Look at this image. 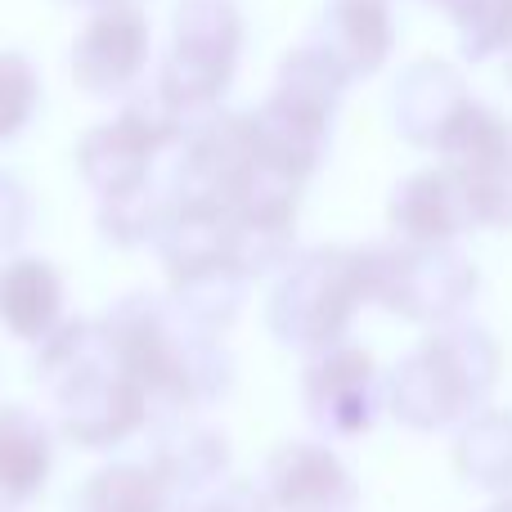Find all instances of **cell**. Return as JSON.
Listing matches in <instances>:
<instances>
[{
    "mask_svg": "<svg viewBox=\"0 0 512 512\" xmlns=\"http://www.w3.org/2000/svg\"><path fill=\"white\" fill-rule=\"evenodd\" d=\"M499 373H504L499 337L477 319H454L445 328H432L387 373L382 409L409 432L463 427L477 409H486Z\"/></svg>",
    "mask_w": 512,
    "mask_h": 512,
    "instance_id": "1",
    "label": "cell"
},
{
    "mask_svg": "<svg viewBox=\"0 0 512 512\" xmlns=\"http://www.w3.org/2000/svg\"><path fill=\"white\" fill-rule=\"evenodd\" d=\"M364 297V265L360 248L324 243L292 256V265L274 279L265 301V324L292 351L319 355L328 346L346 342Z\"/></svg>",
    "mask_w": 512,
    "mask_h": 512,
    "instance_id": "2",
    "label": "cell"
},
{
    "mask_svg": "<svg viewBox=\"0 0 512 512\" xmlns=\"http://www.w3.org/2000/svg\"><path fill=\"white\" fill-rule=\"evenodd\" d=\"M360 265L369 306L427 328L463 319L481 288L477 265L459 248H409L396 239H378L360 248Z\"/></svg>",
    "mask_w": 512,
    "mask_h": 512,
    "instance_id": "3",
    "label": "cell"
},
{
    "mask_svg": "<svg viewBox=\"0 0 512 512\" xmlns=\"http://www.w3.org/2000/svg\"><path fill=\"white\" fill-rule=\"evenodd\" d=\"M108 346V364L135 382L153 409H167L171 418H185V355L194 328L180 324L167 297L153 292H126L99 319Z\"/></svg>",
    "mask_w": 512,
    "mask_h": 512,
    "instance_id": "4",
    "label": "cell"
},
{
    "mask_svg": "<svg viewBox=\"0 0 512 512\" xmlns=\"http://www.w3.org/2000/svg\"><path fill=\"white\" fill-rule=\"evenodd\" d=\"M256 162L261 158H256L252 113L216 108V113L189 122L162 189H167V198L176 207H216V212H225L234 189L248 180Z\"/></svg>",
    "mask_w": 512,
    "mask_h": 512,
    "instance_id": "5",
    "label": "cell"
},
{
    "mask_svg": "<svg viewBox=\"0 0 512 512\" xmlns=\"http://www.w3.org/2000/svg\"><path fill=\"white\" fill-rule=\"evenodd\" d=\"M436 158L463 180L477 225L512 230V117L486 99H472Z\"/></svg>",
    "mask_w": 512,
    "mask_h": 512,
    "instance_id": "6",
    "label": "cell"
},
{
    "mask_svg": "<svg viewBox=\"0 0 512 512\" xmlns=\"http://www.w3.org/2000/svg\"><path fill=\"white\" fill-rule=\"evenodd\" d=\"M149 59H153L149 14L135 0H117V5L86 14V23L77 27L68 50V72L86 95L126 99L140 86Z\"/></svg>",
    "mask_w": 512,
    "mask_h": 512,
    "instance_id": "7",
    "label": "cell"
},
{
    "mask_svg": "<svg viewBox=\"0 0 512 512\" xmlns=\"http://www.w3.org/2000/svg\"><path fill=\"white\" fill-rule=\"evenodd\" d=\"M382 387L387 378H382L373 351L351 337L310 355L306 373H301V400H306L310 423L333 441H355L378 423Z\"/></svg>",
    "mask_w": 512,
    "mask_h": 512,
    "instance_id": "8",
    "label": "cell"
},
{
    "mask_svg": "<svg viewBox=\"0 0 512 512\" xmlns=\"http://www.w3.org/2000/svg\"><path fill=\"white\" fill-rule=\"evenodd\" d=\"M54 400H59V432L81 450H117L153 418V400L113 364L63 387Z\"/></svg>",
    "mask_w": 512,
    "mask_h": 512,
    "instance_id": "9",
    "label": "cell"
},
{
    "mask_svg": "<svg viewBox=\"0 0 512 512\" xmlns=\"http://www.w3.org/2000/svg\"><path fill=\"white\" fill-rule=\"evenodd\" d=\"M387 225L391 239L409 248H454L468 230H477V216L463 180L436 162L396 180L387 198Z\"/></svg>",
    "mask_w": 512,
    "mask_h": 512,
    "instance_id": "10",
    "label": "cell"
},
{
    "mask_svg": "<svg viewBox=\"0 0 512 512\" xmlns=\"http://www.w3.org/2000/svg\"><path fill=\"white\" fill-rule=\"evenodd\" d=\"M472 99L477 95L468 90L463 72L454 68L450 59H441V54H418L396 77V90H391V122H396L405 144L441 153L445 135L454 131V122L463 117V108H468Z\"/></svg>",
    "mask_w": 512,
    "mask_h": 512,
    "instance_id": "11",
    "label": "cell"
},
{
    "mask_svg": "<svg viewBox=\"0 0 512 512\" xmlns=\"http://www.w3.org/2000/svg\"><path fill=\"white\" fill-rule=\"evenodd\" d=\"M265 495L274 512H355L360 486L324 441H283L265 459Z\"/></svg>",
    "mask_w": 512,
    "mask_h": 512,
    "instance_id": "12",
    "label": "cell"
},
{
    "mask_svg": "<svg viewBox=\"0 0 512 512\" xmlns=\"http://www.w3.org/2000/svg\"><path fill=\"white\" fill-rule=\"evenodd\" d=\"M252 131H256V158L265 167L283 171V176L306 185L319 167H324L328 149H333V113L310 108L301 99L270 90L261 108H252Z\"/></svg>",
    "mask_w": 512,
    "mask_h": 512,
    "instance_id": "13",
    "label": "cell"
},
{
    "mask_svg": "<svg viewBox=\"0 0 512 512\" xmlns=\"http://www.w3.org/2000/svg\"><path fill=\"white\" fill-rule=\"evenodd\" d=\"M230 436L216 432L194 418H167L153 441L149 468L162 477V486L176 499H212L216 490L230 481Z\"/></svg>",
    "mask_w": 512,
    "mask_h": 512,
    "instance_id": "14",
    "label": "cell"
},
{
    "mask_svg": "<svg viewBox=\"0 0 512 512\" xmlns=\"http://www.w3.org/2000/svg\"><path fill=\"white\" fill-rule=\"evenodd\" d=\"M351 81L378 77L396 54V0H328L310 36Z\"/></svg>",
    "mask_w": 512,
    "mask_h": 512,
    "instance_id": "15",
    "label": "cell"
},
{
    "mask_svg": "<svg viewBox=\"0 0 512 512\" xmlns=\"http://www.w3.org/2000/svg\"><path fill=\"white\" fill-rule=\"evenodd\" d=\"M68 288L54 261L32 252H18L0 265V328L18 342L36 346L63 324Z\"/></svg>",
    "mask_w": 512,
    "mask_h": 512,
    "instance_id": "16",
    "label": "cell"
},
{
    "mask_svg": "<svg viewBox=\"0 0 512 512\" xmlns=\"http://www.w3.org/2000/svg\"><path fill=\"white\" fill-rule=\"evenodd\" d=\"M54 432L36 409L0 405V508H23L50 486Z\"/></svg>",
    "mask_w": 512,
    "mask_h": 512,
    "instance_id": "17",
    "label": "cell"
},
{
    "mask_svg": "<svg viewBox=\"0 0 512 512\" xmlns=\"http://www.w3.org/2000/svg\"><path fill=\"white\" fill-rule=\"evenodd\" d=\"M153 144L144 140L135 126H126L122 117H108V122L90 126L77 144V171L99 198L126 194L135 185H149L153 180Z\"/></svg>",
    "mask_w": 512,
    "mask_h": 512,
    "instance_id": "18",
    "label": "cell"
},
{
    "mask_svg": "<svg viewBox=\"0 0 512 512\" xmlns=\"http://www.w3.org/2000/svg\"><path fill=\"white\" fill-rule=\"evenodd\" d=\"M153 248H158V261L171 283L221 270V265H230V225H225V212L171 203V216Z\"/></svg>",
    "mask_w": 512,
    "mask_h": 512,
    "instance_id": "19",
    "label": "cell"
},
{
    "mask_svg": "<svg viewBox=\"0 0 512 512\" xmlns=\"http://www.w3.org/2000/svg\"><path fill=\"white\" fill-rule=\"evenodd\" d=\"M454 468L486 495H512V409H477L454 432Z\"/></svg>",
    "mask_w": 512,
    "mask_h": 512,
    "instance_id": "20",
    "label": "cell"
},
{
    "mask_svg": "<svg viewBox=\"0 0 512 512\" xmlns=\"http://www.w3.org/2000/svg\"><path fill=\"white\" fill-rule=\"evenodd\" d=\"M243 41H248V18L239 0H176L171 9V50L239 63Z\"/></svg>",
    "mask_w": 512,
    "mask_h": 512,
    "instance_id": "21",
    "label": "cell"
},
{
    "mask_svg": "<svg viewBox=\"0 0 512 512\" xmlns=\"http://www.w3.org/2000/svg\"><path fill=\"white\" fill-rule=\"evenodd\" d=\"M32 351H36L32 373L54 391V396H59L63 387H72V382H81L86 373H95L108 364V346H104L99 319H77V315H68L50 337H41Z\"/></svg>",
    "mask_w": 512,
    "mask_h": 512,
    "instance_id": "22",
    "label": "cell"
},
{
    "mask_svg": "<svg viewBox=\"0 0 512 512\" xmlns=\"http://www.w3.org/2000/svg\"><path fill=\"white\" fill-rule=\"evenodd\" d=\"M248 288L252 283L243 279V274H234L230 265H221V270H207V274H194V279L171 283L167 301L185 328L207 333V337H221V333H230L234 319H239L243 301H248Z\"/></svg>",
    "mask_w": 512,
    "mask_h": 512,
    "instance_id": "23",
    "label": "cell"
},
{
    "mask_svg": "<svg viewBox=\"0 0 512 512\" xmlns=\"http://www.w3.org/2000/svg\"><path fill=\"white\" fill-rule=\"evenodd\" d=\"M171 490L149 463H104L72 499V512H167Z\"/></svg>",
    "mask_w": 512,
    "mask_h": 512,
    "instance_id": "24",
    "label": "cell"
},
{
    "mask_svg": "<svg viewBox=\"0 0 512 512\" xmlns=\"http://www.w3.org/2000/svg\"><path fill=\"white\" fill-rule=\"evenodd\" d=\"M230 225V270L243 279H279L297 256V221H270V216H234Z\"/></svg>",
    "mask_w": 512,
    "mask_h": 512,
    "instance_id": "25",
    "label": "cell"
},
{
    "mask_svg": "<svg viewBox=\"0 0 512 512\" xmlns=\"http://www.w3.org/2000/svg\"><path fill=\"white\" fill-rule=\"evenodd\" d=\"M167 216H171L167 189L149 180V185H135V189H126V194L99 198L95 225L113 248H144V243H158Z\"/></svg>",
    "mask_w": 512,
    "mask_h": 512,
    "instance_id": "26",
    "label": "cell"
},
{
    "mask_svg": "<svg viewBox=\"0 0 512 512\" xmlns=\"http://www.w3.org/2000/svg\"><path fill=\"white\" fill-rule=\"evenodd\" d=\"M346 86H351V77H346L333 54L315 41L292 45L279 59V77H274V90H283V95L301 99V104H310V108H324V113H333V117L346 99Z\"/></svg>",
    "mask_w": 512,
    "mask_h": 512,
    "instance_id": "27",
    "label": "cell"
},
{
    "mask_svg": "<svg viewBox=\"0 0 512 512\" xmlns=\"http://www.w3.org/2000/svg\"><path fill=\"white\" fill-rule=\"evenodd\" d=\"M445 9L472 63L512 54V0H445Z\"/></svg>",
    "mask_w": 512,
    "mask_h": 512,
    "instance_id": "28",
    "label": "cell"
},
{
    "mask_svg": "<svg viewBox=\"0 0 512 512\" xmlns=\"http://www.w3.org/2000/svg\"><path fill=\"white\" fill-rule=\"evenodd\" d=\"M41 108V72L23 50H0V144L18 140Z\"/></svg>",
    "mask_w": 512,
    "mask_h": 512,
    "instance_id": "29",
    "label": "cell"
},
{
    "mask_svg": "<svg viewBox=\"0 0 512 512\" xmlns=\"http://www.w3.org/2000/svg\"><path fill=\"white\" fill-rule=\"evenodd\" d=\"M32 216H36V198L27 189V180L0 167V252H14L27 239Z\"/></svg>",
    "mask_w": 512,
    "mask_h": 512,
    "instance_id": "30",
    "label": "cell"
},
{
    "mask_svg": "<svg viewBox=\"0 0 512 512\" xmlns=\"http://www.w3.org/2000/svg\"><path fill=\"white\" fill-rule=\"evenodd\" d=\"M212 512H274V504H270V495H265L261 481L230 477L212 495Z\"/></svg>",
    "mask_w": 512,
    "mask_h": 512,
    "instance_id": "31",
    "label": "cell"
},
{
    "mask_svg": "<svg viewBox=\"0 0 512 512\" xmlns=\"http://www.w3.org/2000/svg\"><path fill=\"white\" fill-rule=\"evenodd\" d=\"M167 512H212V499H176Z\"/></svg>",
    "mask_w": 512,
    "mask_h": 512,
    "instance_id": "32",
    "label": "cell"
},
{
    "mask_svg": "<svg viewBox=\"0 0 512 512\" xmlns=\"http://www.w3.org/2000/svg\"><path fill=\"white\" fill-rule=\"evenodd\" d=\"M59 5H68V9H86V14H95V9H108V5H117V0H59Z\"/></svg>",
    "mask_w": 512,
    "mask_h": 512,
    "instance_id": "33",
    "label": "cell"
},
{
    "mask_svg": "<svg viewBox=\"0 0 512 512\" xmlns=\"http://www.w3.org/2000/svg\"><path fill=\"white\" fill-rule=\"evenodd\" d=\"M490 512H512V495H504V499H495V508Z\"/></svg>",
    "mask_w": 512,
    "mask_h": 512,
    "instance_id": "34",
    "label": "cell"
},
{
    "mask_svg": "<svg viewBox=\"0 0 512 512\" xmlns=\"http://www.w3.org/2000/svg\"><path fill=\"white\" fill-rule=\"evenodd\" d=\"M423 5H441L445 9V0H423Z\"/></svg>",
    "mask_w": 512,
    "mask_h": 512,
    "instance_id": "35",
    "label": "cell"
},
{
    "mask_svg": "<svg viewBox=\"0 0 512 512\" xmlns=\"http://www.w3.org/2000/svg\"><path fill=\"white\" fill-rule=\"evenodd\" d=\"M508 81H512V54H508Z\"/></svg>",
    "mask_w": 512,
    "mask_h": 512,
    "instance_id": "36",
    "label": "cell"
}]
</instances>
